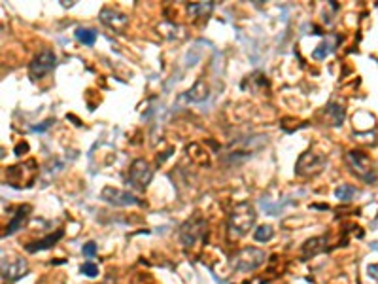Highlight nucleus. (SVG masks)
<instances>
[{"label":"nucleus","mask_w":378,"mask_h":284,"mask_svg":"<svg viewBox=\"0 0 378 284\" xmlns=\"http://www.w3.org/2000/svg\"><path fill=\"white\" fill-rule=\"evenodd\" d=\"M257 220V212L255 207L248 201L235 204V209L231 210V214L227 218V233L229 239H240L255 226Z\"/></svg>","instance_id":"nucleus-1"},{"label":"nucleus","mask_w":378,"mask_h":284,"mask_svg":"<svg viewBox=\"0 0 378 284\" xmlns=\"http://www.w3.org/2000/svg\"><path fill=\"white\" fill-rule=\"evenodd\" d=\"M346 165H348L352 175H356V178H360L365 184L377 182V167H374V161L369 158L367 153L360 152V150H350L346 153Z\"/></svg>","instance_id":"nucleus-2"},{"label":"nucleus","mask_w":378,"mask_h":284,"mask_svg":"<svg viewBox=\"0 0 378 284\" xmlns=\"http://www.w3.org/2000/svg\"><path fill=\"white\" fill-rule=\"evenodd\" d=\"M36 175H38V165L34 159H28L25 163L13 165V167H8L6 169V178H8V184L11 187H17V190H23V187H30L36 180Z\"/></svg>","instance_id":"nucleus-3"},{"label":"nucleus","mask_w":378,"mask_h":284,"mask_svg":"<svg viewBox=\"0 0 378 284\" xmlns=\"http://www.w3.org/2000/svg\"><path fill=\"white\" fill-rule=\"evenodd\" d=\"M265 263V252L254 246H246V248L238 250L237 254L231 258V267L238 273L255 271L257 267Z\"/></svg>","instance_id":"nucleus-4"},{"label":"nucleus","mask_w":378,"mask_h":284,"mask_svg":"<svg viewBox=\"0 0 378 284\" xmlns=\"http://www.w3.org/2000/svg\"><path fill=\"white\" fill-rule=\"evenodd\" d=\"M57 67V55L53 50H42L40 53L33 57V61L28 62V76L36 82L42 80L44 76Z\"/></svg>","instance_id":"nucleus-5"},{"label":"nucleus","mask_w":378,"mask_h":284,"mask_svg":"<svg viewBox=\"0 0 378 284\" xmlns=\"http://www.w3.org/2000/svg\"><path fill=\"white\" fill-rule=\"evenodd\" d=\"M153 178V169L150 167L146 159H136L129 167V175H127V184L133 186L135 190H146Z\"/></svg>","instance_id":"nucleus-6"},{"label":"nucleus","mask_w":378,"mask_h":284,"mask_svg":"<svg viewBox=\"0 0 378 284\" xmlns=\"http://www.w3.org/2000/svg\"><path fill=\"white\" fill-rule=\"evenodd\" d=\"M101 199L104 203L113 204V207H135V204H142V201L138 197H135L133 193L118 190V187L106 186L102 187Z\"/></svg>","instance_id":"nucleus-7"},{"label":"nucleus","mask_w":378,"mask_h":284,"mask_svg":"<svg viewBox=\"0 0 378 284\" xmlns=\"http://www.w3.org/2000/svg\"><path fill=\"white\" fill-rule=\"evenodd\" d=\"M326 159L320 153L314 152H305L301 153V158L297 159V165H295V175L297 176H311L316 175L318 170H322Z\"/></svg>","instance_id":"nucleus-8"},{"label":"nucleus","mask_w":378,"mask_h":284,"mask_svg":"<svg viewBox=\"0 0 378 284\" xmlns=\"http://www.w3.org/2000/svg\"><path fill=\"white\" fill-rule=\"evenodd\" d=\"M204 226H206V222H204L199 214H195L193 218H189V220H187L186 224L180 227V243L184 244L186 248L187 246H193V244H195V241H197V239L203 235Z\"/></svg>","instance_id":"nucleus-9"},{"label":"nucleus","mask_w":378,"mask_h":284,"mask_svg":"<svg viewBox=\"0 0 378 284\" xmlns=\"http://www.w3.org/2000/svg\"><path fill=\"white\" fill-rule=\"evenodd\" d=\"M27 271V261L21 260V258H16V260L8 263V266L2 261V278H4V283L6 280H8V283H16V280H19L21 277H25Z\"/></svg>","instance_id":"nucleus-10"},{"label":"nucleus","mask_w":378,"mask_h":284,"mask_svg":"<svg viewBox=\"0 0 378 284\" xmlns=\"http://www.w3.org/2000/svg\"><path fill=\"white\" fill-rule=\"evenodd\" d=\"M62 237H65V231H62V229H57L55 233H50L48 237L38 239V241H34V243L27 244V246H25V250H27V252H30V254H36V252H42V250H48V248H51V246H55V244L59 243Z\"/></svg>","instance_id":"nucleus-11"},{"label":"nucleus","mask_w":378,"mask_h":284,"mask_svg":"<svg viewBox=\"0 0 378 284\" xmlns=\"http://www.w3.org/2000/svg\"><path fill=\"white\" fill-rule=\"evenodd\" d=\"M101 21L110 28H113V31H123L127 27L129 19H127L125 13H119V11L112 10V8H104L101 11Z\"/></svg>","instance_id":"nucleus-12"},{"label":"nucleus","mask_w":378,"mask_h":284,"mask_svg":"<svg viewBox=\"0 0 378 284\" xmlns=\"http://www.w3.org/2000/svg\"><path fill=\"white\" fill-rule=\"evenodd\" d=\"M30 204H21V207H17L16 214H13V218H11L10 222H8V226H6V231L2 237H8V235H13V233L19 229V227L23 226V222L27 220V216L30 214Z\"/></svg>","instance_id":"nucleus-13"},{"label":"nucleus","mask_w":378,"mask_h":284,"mask_svg":"<svg viewBox=\"0 0 378 284\" xmlns=\"http://www.w3.org/2000/svg\"><path fill=\"white\" fill-rule=\"evenodd\" d=\"M326 244H328V239L326 237L308 239V241L303 244V260H311L314 256L322 254L323 250H326Z\"/></svg>","instance_id":"nucleus-14"},{"label":"nucleus","mask_w":378,"mask_h":284,"mask_svg":"<svg viewBox=\"0 0 378 284\" xmlns=\"http://www.w3.org/2000/svg\"><path fill=\"white\" fill-rule=\"evenodd\" d=\"M209 85L204 84L203 80H197L195 84H193V87L189 91H186V95H184V99L189 102H203L209 99Z\"/></svg>","instance_id":"nucleus-15"},{"label":"nucleus","mask_w":378,"mask_h":284,"mask_svg":"<svg viewBox=\"0 0 378 284\" xmlns=\"http://www.w3.org/2000/svg\"><path fill=\"white\" fill-rule=\"evenodd\" d=\"M76 40H78L79 44L84 45H93L96 42V31L95 28H87V27H78L76 28V33H74Z\"/></svg>","instance_id":"nucleus-16"},{"label":"nucleus","mask_w":378,"mask_h":284,"mask_svg":"<svg viewBox=\"0 0 378 284\" xmlns=\"http://www.w3.org/2000/svg\"><path fill=\"white\" fill-rule=\"evenodd\" d=\"M214 10V4L212 2H199V4H189L187 6V13L193 17H206L210 11Z\"/></svg>","instance_id":"nucleus-17"},{"label":"nucleus","mask_w":378,"mask_h":284,"mask_svg":"<svg viewBox=\"0 0 378 284\" xmlns=\"http://www.w3.org/2000/svg\"><path fill=\"white\" fill-rule=\"evenodd\" d=\"M272 237H274V229H272V226H260L254 231V239L257 243H269Z\"/></svg>","instance_id":"nucleus-18"},{"label":"nucleus","mask_w":378,"mask_h":284,"mask_svg":"<svg viewBox=\"0 0 378 284\" xmlns=\"http://www.w3.org/2000/svg\"><path fill=\"white\" fill-rule=\"evenodd\" d=\"M326 112L329 116H333V125H340L345 121V108L339 106V104H335V102H329L328 108H326Z\"/></svg>","instance_id":"nucleus-19"},{"label":"nucleus","mask_w":378,"mask_h":284,"mask_svg":"<svg viewBox=\"0 0 378 284\" xmlns=\"http://www.w3.org/2000/svg\"><path fill=\"white\" fill-rule=\"evenodd\" d=\"M356 193H357V190L354 186H350V184H340V186L335 190V195H337L340 201H350Z\"/></svg>","instance_id":"nucleus-20"},{"label":"nucleus","mask_w":378,"mask_h":284,"mask_svg":"<svg viewBox=\"0 0 378 284\" xmlns=\"http://www.w3.org/2000/svg\"><path fill=\"white\" fill-rule=\"evenodd\" d=\"M79 271H82V275H85V277H96L99 275V266L96 263H93V261H85L84 266L79 267Z\"/></svg>","instance_id":"nucleus-21"},{"label":"nucleus","mask_w":378,"mask_h":284,"mask_svg":"<svg viewBox=\"0 0 378 284\" xmlns=\"http://www.w3.org/2000/svg\"><path fill=\"white\" fill-rule=\"evenodd\" d=\"M329 53H331V45H329L328 42H323V44L318 45V50H314L312 57H314V59H326Z\"/></svg>","instance_id":"nucleus-22"},{"label":"nucleus","mask_w":378,"mask_h":284,"mask_svg":"<svg viewBox=\"0 0 378 284\" xmlns=\"http://www.w3.org/2000/svg\"><path fill=\"white\" fill-rule=\"evenodd\" d=\"M82 252H84V256H87V258H93V256L96 254V244L95 243L84 244V248H82Z\"/></svg>","instance_id":"nucleus-23"},{"label":"nucleus","mask_w":378,"mask_h":284,"mask_svg":"<svg viewBox=\"0 0 378 284\" xmlns=\"http://www.w3.org/2000/svg\"><path fill=\"white\" fill-rule=\"evenodd\" d=\"M55 124V119H45L44 124L42 125H34L33 127V131H38V133H42V131H45V129H50L51 125Z\"/></svg>","instance_id":"nucleus-24"},{"label":"nucleus","mask_w":378,"mask_h":284,"mask_svg":"<svg viewBox=\"0 0 378 284\" xmlns=\"http://www.w3.org/2000/svg\"><path fill=\"white\" fill-rule=\"evenodd\" d=\"M28 152V144L27 142H19L16 148H13V153L16 155H23V153H27Z\"/></svg>","instance_id":"nucleus-25"},{"label":"nucleus","mask_w":378,"mask_h":284,"mask_svg":"<svg viewBox=\"0 0 378 284\" xmlns=\"http://www.w3.org/2000/svg\"><path fill=\"white\" fill-rule=\"evenodd\" d=\"M367 273H369V277L374 278V280H378V263H373V266H369L367 267Z\"/></svg>","instance_id":"nucleus-26"}]
</instances>
